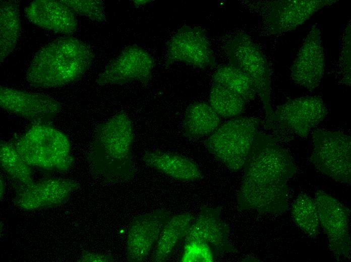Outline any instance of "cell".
I'll list each match as a JSON object with an SVG mask.
<instances>
[{
  "instance_id": "6da1fadb",
  "label": "cell",
  "mask_w": 351,
  "mask_h": 262,
  "mask_svg": "<svg viewBox=\"0 0 351 262\" xmlns=\"http://www.w3.org/2000/svg\"><path fill=\"white\" fill-rule=\"evenodd\" d=\"M243 168L237 195L240 209L266 214L286 211L287 181L297 168L285 149L270 135L258 132Z\"/></svg>"
},
{
  "instance_id": "7a4b0ae2",
  "label": "cell",
  "mask_w": 351,
  "mask_h": 262,
  "mask_svg": "<svg viewBox=\"0 0 351 262\" xmlns=\"http://www.w3.org/2000/svg\"><path fill=\"white\" fill-rule=\"evenodd\" d=\"M93 58L83 42L72 36L61 37L36 53L27 70L26 80L36 88L61 87L79 80Z\"/></svg>"
},
{
  "instance_id": "3957f363",
  "label": "cell",
  "mask_w": 351,
  "mask_h": 262,
  "mask_svg": "<svg viewBox=\"0 0 351 262\" xmlns=\"http://www.w3.org/2000/svg\"><path fill=\"white\" fill-rule=\"evenodd\" d=\"M135 139L133 125L124 112H119L98 125L95 130L90 159L95 171L114 182L133 179Z\"/></svg>"
},
{
  "instance_id": "277c9868",
  "label": "cell",
  "mask_w": 351,
  "mask_h": 262,
  "mask_svg": "<svg viewBox=\"0 0 351 262\" xmlns=\"http://www.w3.org/2000/svg\"><path fill=\"white\" fill-rule=\"evenodd\" d=\"M13 145L30 166L65 171L74 162L68 137L49 124H33Z\"/></svg>"
},
{
  "instance_id": "5b68a950",
  "label": "cell",
  "mask_w": 351,
  "mask_h": 262,
  "mask_svg": "<svg viewBox=\"0 0 351 262\" xmlns=\"http://www.w3.org/2000/svg\"><path fill=\"white\" fill-rule=\"evenodd\" d=\"M257 118L238 116L218 127L205 142L209 152L233 172L243 168L260 124Z\"/></svg>"
},
{
  "instance_id": "8992f818",
  "label": "cell",
  "mask_w": 351,
  "mask_h": 262,
  "mask_svg": "<svg viewBox=\"0 0 351 262\" xmlns=\"http://www.w3.org/2000/svg\"><path fill=\"white\" fill-rule=\"evenodd\" d=\"M224 50L231 66L241 70L252 79L265 112V124L271 127V74L267 60L258 45L247 33L240 32L227 41Z\"/></svg>"
},
{
  "instance_id": "52a82bcc",
  "label": "cell",
  "mask_w": 351,
  "mask_h": 262,
  "mask_svg": "<svg viewBox=\"0 0 351 262\" xmlns=\"http://www.w3.org/2000/svg\"><path fill=\"white\" fill-rule=\"evenodd\" d=\"M310 160L319 172L336 182L351 180V138L339 131L317 129L312 134Z\"/></svg>"
},
{
  "instance_id": "ba28073f",
  "label": "cell",
  "mask_w": 351,
  "mask_h": 262,
  "mask_svg": "<svg viewBox=\"0 0 351 262\" xmlns=\"http://www.w3.org/2000/svg\"><path fill=\"white\" fill-rule=\"evenodd\" d=\"M314 201L320 224L328 237L330 249L334 256L338 260L349 259V210L322 190L316 192Z\"/></svg>"
},
{
  "instance_id": "9c48e42d",
  "label": "cell",
  "mask_w": 351,
  "mask_h": 262,
  "mask_svg": "<svg viewBox=\"0 0 351 262\" xmlns=\"http://www.w3.org/2000/svg\"><path fill=\"white\" fill-rule=\"evenodd\" d=\"M0 105L33 124H49L62 110L58 101L42 94L1 86Z\"/></svg>"
},
{
  "instance_id": "30bf717a",
  "label": "cell",
  "mask_w": 351,
  "mask_h": 262,
  "mask_svg": "<svg viewBox=\"0 0 351 262\" xmlns=\"http://www.w3.org/2000/svg\"><path fill=\"white\" fill-rule=\"evenodd\" d=\"M177 61L201 69L215 66V57L205 29L185 26L178 31L168 44L167 63Z\"/></svg>"
},
{
  "instance_id": "8fae6325",
  "label": "cell",
  "mask_w": 351,
  "mask_h": 262,
  "mask_svg": "<svg viewBox=\"0 0 351 262\" xmlns=\"http://www.w3.org/2000/svg\"><path fill=\"white\" fill-rule=\"evenodd\" d=\"M326 105L318 96H305L290 99L274 111L273 123L302 138L308 136L311 129L324 119Z\"/></svg>"
},
{
  "instance_id": "7c38bea8",
  "label": "cell",
  "mask_w": 351,
  "mask_h": 262,
  "mask_svg": "<svg viewBox=\"0 0 351 262\" xmlns=\"http://www.w3.org/2000/svg\"><path fill=\"white\" fill-rule=\"evenodd\" d=\"M170 212L158 209L135 217L132 220L126 239V257L128 261H144L154 248L161 231Z\"/></svg>"
},
{
  "instance_id": "4fadbf2b",
  "label": "cell",
  "mask_w": 351,
  "mask_h": 262,
  "mask_svg": "<svg viewBox=\"0 0 351 262\" xmlns=\"http://www.w3.org/2000/svg\"><path fill=\"white\" fill-rule=\"evenodd\" d=\"M321 33L313 26L308 34L291 67V77L297 84L309 90L320 84L325 69Z\"/></svg>"
},
{
  "instance_id": "5bb4252c",
  "label": "cell",
  "mask_w": 351,
  "mask_h": 262,
  "mask_svg": "<svg viewBox=\"0 0 351 262\" xmlns=\"http://www.w3.org/2000/svg\"><path fill=\"white\" fill-rule=\"evenodd\" d=\"M79 184L69 179L52 178L22 186L14 200L15 205L27 210L55 206L66 202Z\"/></svg>"
},
{
  "instance_id": "9a60e30c",
  "label": "cell",
  "mask_w": 351,
  "mask_h": 262,
  "mask_svg": "<svg viewBox=\"0 0 351 262\" xmlns=\"http://www.w3.org/2000/svg\"><path fill=\"white\" fill-rule=\"evenodd\" d=\"M334 0H281L270 3L266 20L272 34L292 30Z\"/></svg>"
},
{
  "instance_id": "2e32d148",
  "label": "cell",
  "mask_w": 351,
  "mask_h": 262,
  "mask_svg": "<svg viewBox=\"0 0 351 262\" xmlns=\"http://www.w3.org/2000/svg\"><path fill=\"white\" fill-rule=\"evenodd\" d=\"M230 232L219 210L205 206L193 221L184 241L204 242L210 245L214 252L223 254L235 251L230 241Z\"/></svg>"
},
{
  "instance_id": "e0dca14e",
  "label": "cell",
  "mask_w": 351,
  "mask_h": 262,
  "mask_svg": "<svg viewBox=\"0 0 351 262\" xmlns=\"http://www.w3.org/2000/svg\"><path fill=\"white\" fill-rule=\"evenodd\" d=\"M28 20L45 30L56 33L71 34L77 27V21L62 0H36L25 9Z\"/></svg>"
},
{
  "instance_id": "ac0fdd59",
  "label": "cell",
  "mask_w": 351,
  "mask_h": 262,
  "mask_svg": "<svg viewBox=\"0 0 351 262\" xmlns=\"http://www.w3.org/2000/svg\"><path fill=\"white\" fill-rule=\"evenodd\" d=\"M142 160L147 166L178 181H194L203 178L202 171L194 161L178 154L149 150L142 156Z\"/></svg>"
},
{
  "instance_id": "d6986e66",
  "label": "cell",
  "mask_w": 351,
  "mask_h": 262,
  "mask_svg": "<svg viewBox=\"0 0 351 262\" xmlns=\"http://www.w3.org/2000/svg\"><path fill=\"white\" fill-rule=\"evenodd\" d=\"M194 219L190 213L171 216L161 231L152 253V261H166L178 245L184 240Z\"/></svg>"
},
{
  "instance_id": "ffe728a7",
  "label": "cell",
  "mask_w": 351,
  "mask_h": 262,
  "mask_svg": "<svg viewBox=\"0 0 351 262\" xmlns=\"http://www.w3.org/2000/svg\"><path fill=\"white\" fill-rule=\"evenodd\" d=\"M220 117L209 104L197 102L187 108L183 121L186 136L198 138L213 133L220 125Z\"/></svg>"
},
{
  "instance_id": "44dd1931",
  "label": "cell",
  "mask_w": 351,
  "mask_h": 262,
  "mask_svg": "<svg viewBox=\"0 0 351 262\" xmlns=\"http://www.w3.org/2000/svg\"><path fill=\"white\" fill-rule=\"evenodd\" d=\"M19 5L14 1H3L0 6V61L14 49L20 33Z\"/></svg>"
},
{
  "instance_id": "7402d4cb",
  "label": "cell",
  "mask_w": 351,
  "mask_h": 262,
  "mask_svg": "<svg viewBox=\"0 0 351 262\" xmlns=\"http://www.w3.org/2000/svg\"><path fill=\"white\" fill-rule=\"evenodd\" d=\"M212 81L236 93L246 103L254 99L257 94L251 78L230 64L218 68L212 76Z\"/></svg>"
},
{
  "instance_id": "603a6c76",
  "label": "cell",
  "mask_w": 351,
  "mask_h": 262,
  "mask_svg": "<svg viewBox=\"0 0 351 262\" xmlns=\"http://www.w3.org/2000/svg\"><path fill=\"white\" fill-rule=\"evenodd\" d=\"M209 101L217 114L224 118L239 116L244 111L246 104L239 95L216 83L212 85Z\"/></svg>"
},
{
  "instance_id": "cb8c5ba5",
  "label": "cell",
  "mask_w": 351,
  "mask_h": 262,
  "mask_svg": "<svg viewBox=\"0 0 351 262\" xmlns=\"http://www.w3.org/2000/svg\"><path fill=\"white\" fill-rule=\"evenodd\" d=\"M1 165L13 179L28 185L34 181L29 165L24 160L13 144L1 141L0 144Z\"/></svg>"
},
{
  "instance_id": "d4e9b609",
  "label": "cell",
  "mask_w": 351,
  "mask_h": 262,
  "mask_svg": "<svg viewBox=\"0 0 351 262\" xmlns=\"http://www.w3.org/2000/svg\"><path fill=\"white\" fill-rule=\"evenodd\" d=\"M291 215L296 224L306 234L316 237L319 233L320 221L314 200L304 193H300L291 208Z\"/></svg>"
},
{
  "instance_id": "484cf974",
  "label": "cell",
  "mask_w": 351,
  "mask_h": 262,
  "mask_svg": "<svg viewBox=\"0 0 351 262\" xmlns=\"http://www.w3.org/2000/svg\"><path fill=\"white\" fill-rule=\"evenodd\" d=\"M74 15L85 16L97 21L105 18L102 3L99 1L62 0Z\"/></svg>"
},
{
  "instance_id": "4316f807",
  "label": "cell",
  "mask_w": 351,
  "mask_h": 262,
  "mask_svg": "<svg viewBox=\"0 0 351 262\" xmlns=\"http://www.w3.org/2000/svg\"><path fill=\"white\" fill-rule=\"evenodd\" d=\"M214 254L208 244L196 241L185 242L181 258L182 262H212Z\"/></svg>"
},
{
  "instance_id": "83f0119b",
  "label": "cell",
  "mask_w": 351,
  "mask_h": 262,
  "mask_svg": "<svg viewBox=\"0 0 351 262\" xmlns=\"http://www.w3.org/2000/svg\"><path fill=\"white\" fill-rule=\"evenodd\" d=\"M340 56V63L344 83L350 84V24L348 23L343 33Z\"/></svg>"
},
{
  "instance_id": "f1b7e54d",
  "label": "cell",
  "mask_w": 351,
  "mask_h": 262,
  "mask_svg": "<svg viewBox=\"0 0 351 262\" xmlns=\"http://www.w3.org/2000/svg\"><path fill=\"white\" fill-rule=\"evenodd\" d=\"M113 260L111 256L91 251L82 253L79 261L82 262H107Z\"/></svg>"
},
{
  "instance_id": "f546056e",
  "label": "cell",
  "mask_w": 351,
  "mask_h": 262,
  "mask_svg": "<svg viewBox=\"0 0 351 262\" xmlns=\"http://www.w3.org/2000/svg\"><path fill=\"white\" fill-rule=\"evenodd\" d=\"M5 186L3 178H1V196L2 197L3 192H4Z\"/></svg>"
}]
</instances>
